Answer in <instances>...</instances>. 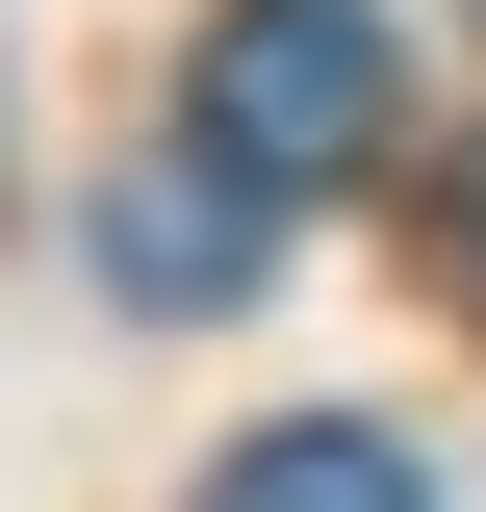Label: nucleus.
<instances>
[{"instance_id": "1", "label": "nucleus", "mask_w": 486, "mask_h": 512, "mask_svg": "<svg viewBox=\"0 0 486 512\" xmlns=\"http://www.w3.org/2000/svg\"><path fill=\"white\" fill-rule=\"evenodd\" d=\"M205 154H231V180H384V128H410V77H384V0H231V26H205Z\"/></svg>"}, {"instance_id": "4", "label": "nucleus", "mask_w": 486, "mask_h": 512, "mask_svg": "<svg viewBox=\"0 0 486 512\" xmlns=\"http://www.w3.org/2000/svg\"><path fill=\"white\" fill-rule=\"evenodd\" d=\"M435 205H461V282H486V154H461V180H435Z\"/></svg>"}, {"instance_id": "3", "label": "nucleus", "mask_w": 486, "mask_h": 512, "mask_svg": "<svg viewBox=\"0 0 486 512\" xmlns=\"http://www.w3.org/2000/svg\"><path fill=\"white\" fill-rule=\"evenodd\" d=\"M205 512H435V461H410V436H359V410H282V436L205 461Z\"/></svg>"}, {"instance_id": "2", "label": "nucleus", "mask_w": 486, "mask_h": 512, "mask_svg": "<svg viewBox=\"0 0 486 512\" xmlns=\"http://www.w3.org/2000/svg\"><path fill=\"white\" fill-rule=\"evenodd\" d=\"M256 256H282V180H231L205 128L103 180V282H128V308H256Z\"/></svg>"}]
</instances>
